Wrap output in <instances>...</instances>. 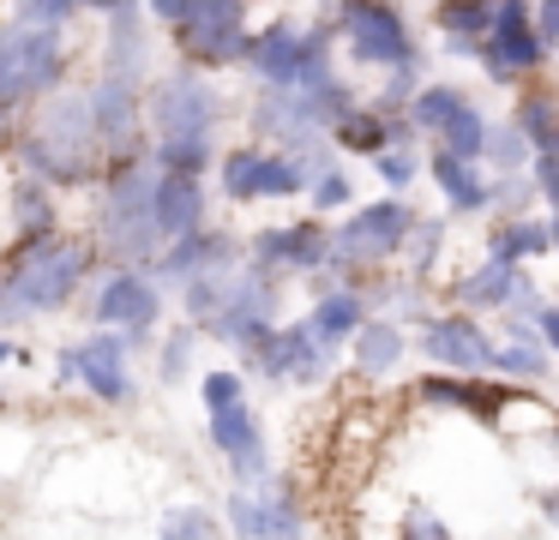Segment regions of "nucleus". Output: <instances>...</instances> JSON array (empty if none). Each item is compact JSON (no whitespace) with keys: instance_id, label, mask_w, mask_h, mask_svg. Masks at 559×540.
I'll list each match as a JSON object with an SVG mask.
<instances>
[{"instance_id":"obj_1","label":"nucleus","mask_w":559,"mask_h":540,"mask_svg":"<svg viewBox=\"0 0 559 540\" xmlns=\"http://www.w3.org/2000/svg\"><path fill=\"white\" fill-rule=\"evenodd\" d=\"M223 91L193 67H169L145 84V163L157 175L205 180L217 163Z\"/></svg>"},{"instance_id":"obj_2","label":"nucleus","mask_w":559,"mask_h":540,"mask_svg":"<svg viewBox=\"0 0 559 540\" xmlns=\"http://www.w3.org/2000/svg\"><path fill=\"white\" fill-rule=\"evenodd\" d=\"M13 151H19V175L43 180L55 199H61V192H79V187H97L103 151H97V132H91L85 91H79V84H61L55 96H43V103L31 108V120H19Z\"/></svg>"},{"instance_id":"obj_3","label":"nucleus","mask_w":559,"mask_h":540,"mask_svg":"<svg viewBox=\"0 0 559 540\" xmlns=\"http://www.w3.org/2000/svg\"><path fill=\"white\" fill-rule=\"evenodd\" d=\"M91 271H97V247L85 235L55 228L37 240H13V252L0 259V324L67 312L91 283Z\"/></svg>"},{"instance_id":"obj_4","label":"nucleus","mask_w":559,"mask_h":540,"mask_svg":"<svg viewBox=\"0 0 559 540\" xmlns=\"http://www.w3.org/2000/svg\"><path fill=\"white\" fill-rule=\"evenodd\" d=\"M181 324L247 355L271 324H283V295L253 264H223V271H205L181 288Z\"/></svg>"},{"instance_id":"obj_5","label":"nucleus","mask_w":559,"mask_h":540,"mask_svg":"<svg viewBox=\"0 0 559 540\" xmlns=\"http://www.w3.org/2000/svg\"><path fill=\"white\" fill-rule=\"evenodd\" d=\"M151 187H157V168L145 156H121V163H103L97 175V223H91V247L97 259L109 252V264H133L145 271L157 259V223H151Z\"/></svg>"},{"instance_id":"obj_6","label":"nucleus","mask_w":559,"mask_h":540,"mask_svg":"<svg viewBox=\"0 0 559 540\" xmlns=\"http://www.w3.org/2000/svg\"><path fill=\"white\" fill-rule=\"evenodd\" d=\"M331 19L319 24H295V19H271L259 31H247V48H241V67L259 91H301V84H319L331 67Z\"/></svg>"},{"instance_id":"obj_7","label":"nucleus","mask_w":559,"mask_h":540,"mask_svg":"<svg viewBox=\"0 0 559 540\" xmlns=\"http://www.w3.org/2000/svg\"><path fill=\"white\" fill-rule=\"evenodd\" d=\"M73 72V43L67 31H37V24H0V115H25L43 96H55Z\"/></svg>"},{"instance_id":"obj_8","label":"nucleus","mask_w":559,"mask_h":540,"mask_svg":"<svg viewBox=\"0 0 559 540\" xmlns=\"http://www.w3.org/2000/svg\"><path fill=\"white\" fill-rule=\"evenodd\" d=\"M415 223V204L403 199H373V204H349L343 223H331V259L325 271H337L343 283H355L361 271H379L403 252Z\"/></svg>"},{"instance_id":"obj_9","label":"nucleus","mask_w":559,"mask_h":540,"mask_svg":"<svg viewBox=\"0 0 559 540\" xmlns=\"http://www.w3.org/2000/svg\"><path fill=\"white\" fill-rule=\"evenodd\" d=\"M331 36L349 48L355 67H373V72H397V67H415V60H421L415 31H409L397 0H337Z\"/></svg>"},{"instance_id":"obj_10","label":"nucleus","mask_w":559,"mask_h":540,"mask_svg":"<svg viewBox=\"0 0 559 540\" xmlns=\"http://www.w3.org/2000/svg\"><path fill=\"white\" fill-rule=\"evenodd\" d=\"M163 312H169V300H163V288L151 283V271H133V264H109L97 283V295H91V331H115L127 348L145 343V336H157Z\"/></svg>"},{"instance_id":"obj_11","label":"nucleus","mask_w":559,"mask_h":540,"mask_svg":"<svg viewBox=\"0 0 559 540\" xmlns=\"http://www.w3.org/2000/svg\"><path fill=\"white\" fill-rule=\"evenodd\" d=\"M55 379L91 391L103 408H127L139 396V384H133V348H127L115 331H91V336H79V343H67L61 355H55Z\"/></svg>"},{"instance_id":"obj_12","label":"nucleus","mask_w":559,"mask_h":540,"mask_svg":"<svg viewBox=\"0 0 559 540\" xmlns=\"http://www.w3.org/2000/svg\"><path fill=\"white\" fill-rule=\"evenodd\" d=\"M487 84H506V91H523V84H542L547 72V48L535 43L530 31V0H493V31L475 48Z\"/></svg>"},{"instance_id":"obj_13","label":"nucleus","mask_w":559,"mask_h":540,"mask_svg":"<svg viewBox=\"0 0 559 540\" xmlns=\"http://www.w3.org/2000/svg\"><path fill=\"white\" fill-rule=\"evenodd\" d=\"M85 108H91V132H97L103 163L145 156V84L139 79L97 72V79L85 84Z\"/></svg>"},{"instance_id":"obj_14","label":"nucleus","mask_w":559,"mask_h":540,"mask_svg":"<svg viewBox=\"0 0 559 540\" xmlns=\"http://www.w3.org/2000/svg\"><path fill=\"white\" fill-rule=\"evenodd\" d=\"M331 259V223L325 216H295V223H271L247 235V264H253L265 283L283 276H319Z\"/></svg>"},{"instance_id":"obj_15","label":"nucleus","mask_w":559,"mask_h":540,"mask_svg":"<svg viewBox=\"0 0 559 540\" xmlns=\"http://www.w3.org/2000/svg\"><path fill=\"white\" fill-rule=\"evenodd\" d=\"M223 199L229 204H259V199H301L307 192V168L283 151H265V144H235L211 163Z\"/></svg>"},{"instance_id":"obj_16","label":"nucleus","mask_w":559,"mask_h":540,"mask_svg":"<svg viewBox=\"0 0 559 540\" xmlns=\"http://www.w3.org/2000/svg\"><path fill=\"white\" fill-rule=\"evenodd\" d=\"M247 0H199V12L181 24L175 36V55L181 67L193 72H223V67H241V48H247Z\"/></svg>"},{"instance_id":"obj_17","label":"nucleus","mask_w":559,"mask_h":540,"mask_svg":"<svg viewBox=\"0 0 559 540\" xmlns=\"http://www.w3.org/2000/svg\"><path fill=\"white\" fill-rule=\"evenodd\" d=\"M247 132H253V144L283 151V156L325 151V127H319V115L307 108L301 91H259L253 96V115H247Z\"/></svg>"},{"instance_id":"obj_18","label":"nucleus","mask_w":559,"mask_h":540,"mask_svg":"<svg viewBox=\"0 0 559 540\" xmlns=\"http://www.w3.org/2000/svg\"><path fill=\"white\" fill-rule=\"evenodd\" d=\"M421 355L433 372H457V379H481L493 360V336L469 312H427L421 319Z\"/></svg>"},{"instance_id":"obj_19","label":"nucleus","mask_w":559,"mask_h":540,"mask_svg":"<svg viewBox=\"0 0 559 540\" xmlns=\"http://www.w3.org/2000/svg\"><path fill=\"white\" fill-rule=\"evenodd\" d=\"M235 252H241V240H235L223 223H205V228H193V235H181V240H169V247H157V259H151L145 271H151V283H157V288H187L193 276H205V271L241 264Z\"/></svg>"},{"instance_id":"obj_20","label":"nucleus","mask_w":559,"mask_h":540,"mask_svg":"<svg viewBox=\"0 0 559 540\" xmlns=\"http://www.w3.org/2000/svg\"><path fill=\"white\" fill-rule=\"evenodd\" d=\"M415 403L421 408H445V415H469L481 427H499L506 420V403H511V384L499 379H457V372H421L415 379Z\"/></svg>"},{"instance_id":"obj_21","label":"nucleus","mask_w":559,"mask_h":540,"mask_svg":"<svg viewBox=\"0 0 559 540\" xmlns=\"http://www.w3.org/2000/svg\"><path fill=\"white\" fill-rule=\"evenodd\" d=\"M205 427H211V444H217V456L229 463V475L241 480V487H259V480H271V444H265V427H259V415H253L247 403L217 408Z\"/></svg>"},{"instance_id":"obj_22","label":"nucleus","mask_w":559,"mask_h":540,"mask_svg":"<svg viewBox=\"0 0 559 540\" xmlns=\"http://www.w3.org/2000/svg\"><path fill=\"white\" fill-rule=\"evenodd\" d=\"M205 216H211L205 180L157 175V187H151V223H157L163 247H169V240H181V235H193V228H205Z\"/></svg>"},{"instance_id":"obj_23","label":"nucleus","mask_w":559,"mask_h":540,"mask_svg":"<svg viewBox=\"0 0 559 540\" xmlns=\"http://www.w3.org/2000/svg\"><path fill=\"white\" fill-rule=\"evenodd\" d=\"M103 72H121V79L145 84L151 72V24L139 0H121L109 12V31H103Z\"/></svg>"},{"instance_id":"obj_24","label":"nucleus","mask_w":559,"mask_h":540,"mask_svg":"<svg viewBox=\"0 0 559 540\" xmlns=\"http://www.w3.org/2000/svg\"><path fill=\"white\" fill-rule=\"evenodd\" d=\"M421 175L439 187V199H445L451 216H487V187H493V175H487L481 163H463V156L427 151L421 156Z\"/></svg>"},{"instance_id":"obj_25","label":"nucleus","mask_w":559,"mask_h":540,"mask_svg":"<svg viewBox=\"0 0 559 540\" xmlns=\"http://www.w3.org/2000/svg\"><path fill=\"white\" fill-rule=\"evenodd\" d=\"M325 144L343 151V156H379V151H391V144H415V132H409L403 115H379V108L355 103L349 115L325 132Z\"/></svg>"},{"instance_id":"obj_26","label":"nucleus","mask_w":559,"mask_h":540,"mask_svg":"<svg viewBox=\"0 0 559 540\" xmlns=\"http://www.w3.org/2000/svg\"><path fill=\"white\" fill-rule=\"evenodd\" d=\"M523 288H530V271L499 264V259H481L475 271L451 276V300H457V312H506Z\"/></svg>"},{"instance_id":"obj_27","label":"nucleus","mask_w":559,"mask_h":540,"mask_svg":"<svg viewBox=\"0 0 559 540\" xmlns=\"http://www.w3.org/2000/svg\"><path fill=\"white\" fill-rule=\"evenodd\" d=\"M343 348H349V360H355L361 379H385V372H397L403 360H409V324L385 319V312H367L361 331H355Z\"/></svg>"},{"instance_id":"obj_28","label":"nucleus","mask_w":559,"mask_h":540,"mask_svg":"<svg viewBox=\"0 0 559 540\" xmlns=\"http://www.w3.org/2000/svg\"><path fill=\"white\" fill-rule=\"evenodd\" d=\"M547 252H554V216H547V211L499 216V223L487 228V259H499V264H518V271H530V264L547 259Z\"/></svg>"},{"instance_id":"obj_29","label":"nucleus","mask_w":559,"mask_h":540,"mask_svg":"<svg viewBox=\"0 0 559 540\" xmlns=\"http://www.w3.org/2000/svg\"><path fill=\"white\" fill-rule=\"evenodd\" d=\"M475 96L463 91V84H445V79H427L421 91L409 96V108H403V120H409V132L415 139H439V132L451 127V120L469 108Z\"/></svg>"},{"instance_id":"obj_30","label":"nucleus","mask_w":559,"mask_h":540,"mask_svg":"<svg viewBox=\"0 0 559 540\" xmlns=\"http://www.w3.org/2000/svg\"><path fill=\"white\" fill-rule=\"evenodd\" d=\"M7 216H13V240H37L61 228V199H55L43 180L13 175V192H7Z\"/></svg>"},{"instance_id":"obj_31","label":"nucleus","mask_w":559,"mask_h":540,"mask_svg":"<svg viewBox=\"0 0 559 540\" xmlns=\"http://www.w3.org/2000/svg\"><path fill=\"white\" fill-rule=\"evenodd\" d=\"M433 24L451 55H475L487 43V31H493V0H439Z\"/></svg>"},{"instance_id":"obj_32","label":"nucleus","mask_w":559,"mask_h":540,"mask_svg":"<svg viewBox=\"0 0 559 540\" xmlns=\"http://www.w3.org/2000/svg\"><path fill=\"white\" fill-rule=\"evenodd\" d=\"M253 499H259V540H301L307 511L289 480H259Z\"/></svg>"},{"instance_id":"obj_33","label":"nucleus","mask_w":559,"mask_h":540,"mask_svg":"<svg viewBox=\"0 0 559 540\" xmlns=\"http://www.w3.org/2000/svg\"><path fill=\"white\" fill-rule=\"evenodd\" d=\"M511 127L530 144V156H554V127H559L554 91H547V84H523L518 103H511Z\"/></svg>"},{"instance_id":"obj_34","label":"nucleus","mask_w":559,"mask_h":540,"mask_svg":"<svg viewBox=\"0 0 559 540\" xmlns=\"http://www.w3.org/2000/svg\"><path fill=\"white\" fill-rule=\"evenodd\" d=\"M331 360H337V348H325L301 319L283 324V384H319L331 372Z\"/></svg>"},{"instance_id":"obj_35","label":"nucleus","mask_w":559,"mask_h":540,"mask_svg":"<svg viewBox=\"0 0 559 540\" xmlns=\"http://www.w3.org/2000/svg\"><path fill=\"white\" fill-rule=\"evenodd\" d=\"M307 168V199H313V216H331V211H349L355 204V180L343 175V163L331 151H313V156H295Z\"/></svg>"},{"instance_id":"obj_36","label":"nucleus","mask_w":559,"mask_h":540,"mask_svg":"<svg viewBox=\"0 0 559 540\" xmlns=\"http://www.w3.org/2000/svg\"><path fill=\"white\" fill-rule=\"evenodd\" d=\"M445 240H451V216H421L415 211L409 240H403V276L427 283V276L439 271V259H445Z\"/></svg>"},{"instance_id":"obj_37","label":"nucleus","mask_w":559,"mask_h":540,"mask_svg":"<svg viewBox=\"0 0 559 540\" xmlns=\"http://www.w3.org/2000/svg\"><path fill=\"white\" fill-rule=\"evenodd\" d=\"M547 372H554V355H542V348L530 343H493V360H487V379L499 384H547Z\"/></svg>"},{"instance_id":"obj_38","label":"nucleus","mask_w":559,"mask_h":540,"mask_svg":"<svg viewBox=\"0 0 559 540\" xmlns=\"http://www.w3.org/2000/svg\"><path fill=\"white\" fill-rule=\"evenodd\" d=\"M481 168H487V175H523V168H530V144L518 139V127H511V120H493V127H487Z\"/></svg>"},{"instance_id":"obj_39","label":"nucleus","mask_w":559,"mask_h":540,"mask_svg":"<svg viewBox=\"0 0 559 540\" xmlns=\"http://www.w3.org/2000/svg\"><path fill=\"white\" fill-rule=\"evenodd\" d=\"M487 127H493V120L481 115V108H463L457 120H451L445 132H439L433 139V151H445V156H463V163H481V144H487Z\"/></svg>"},{"instance_id":"obj_40","label":"nucleus","mask_w":559,"mask_h":540,"mask_svg":"<svg viewBox=\"0 0 559 540\" xmlns=\"http://www.w3.org/2000/svg\"><path fill=\"white\" fill-rule=\"evenodd\" d=\"M157 535L163 540H223V523H217V511H205V504H175V511H163Z\"/></svg>"},{"instance_id":"obj_41","label":"nucleus","mask_w":559,"mask_h":540,"mask_svg":"<svg viewBox=\"0 0 559 540\" xmlns=\"http://www.w3.org/2000/svg\"><path fill=\"white\" fill-rule=\"evenodd\" d=\"M373 163V175L385 180V199H397V192H409L415 180H421V156H415V144H391V151L367 156Z\"/></svg>"},{"instance_id":"obj_42","label":"nucleus","mask_w":559,"mask_h":540,"mask_svg":"<svg viewBox=\"0 0 559 540\" xmlns=\"http://www.w3.org/2000/svg\"><path fill=\"white\" fill-rule=\"evenodd\" d=\"M193 348H199V331H193V324H175V331L163 336V348H157V379L163 384H181L187 372H193Z\"/></svg>"},{"instance_id":"obj_43","label":"nucleus","mask_w":559,"mask_h":540,"mask_svg":"<svg viewBox=\"0 0 559 540\" xmlns=\"http://www.w3.org/2000/svg\"><path fill=\"white\" fill-rule=\"evenodd\" d=\"M199 396H205V415L247 403V372H241V367H211L205 379H199Z\"/></svg>"},{"instance_id":"obj_44","label":"nucleus","mask_w":559,"mask_h":540,"mask_svg":"<svg viewBox=\"0 0 559 540\" xmlns=\"http://www.w3.org/2000/svg\"><path fill=\"white\" fill-rule=\"evenodd\" d=\"M415 91H421V60H415V67H397V72H385V84H379V96H373L367 108H379V115H403Z\"/></svg>"},{"instance_id":"obj_45","label":"nucleus","mask_w":559,"mask_h":540,"mask_svg":"<svg viewBox=\"0 0 559 540\" xmlns=\"http://www.w3.org/2000/svg\"><path fill=\"white\" fill-rule=\"evenodd\" d=\"M223 528L241 535V540H259V499H253V487H235L229 492V504H223Z\"/></svg>"},{"instance_id":"obj_46","label":"nucleus","mask_w":559,"mask_h":540,"mask_svg":"<svg viewBox=\"0 0 559 540\" xmlns=\"http://www.w3.org/2000/svg\"><path fill=\"white\" fill-rule=\"evenodd\" d=\"M19 7V24H37V31H67L73 24V0H13Z\"/></svg>"},{"instance_id":"obj_47","label":"nucleus","mask_w":559,"mask_h":540,"mask_svg":"<svg viewBox=\"0 0 559 540\" xmlns=\"http://www.w3.org/2000/svg\"><path fill=\"white\" fill-rule=\"evenodd\" d=\"M139 7H145L151 31H181V24L199 12V0H139Z\"/></svg>"},{"instance_id":"obj_48","label":"nucleus","mask_w":559,"mask_h":540,"mask_svg":"<svg viewBox=\"0 0 559 540\" xmlns=\"http://www.w3.org/2000/svg\"><path fill=\"white\" fill-rule=\"evenodd\" d=\"M397 540H451V528L439 523V516L427 511V504H409V511H403V528H397Z\"/></svg>"},{"instance_id":"obj_49","label":"nucleus","mask_w":559,"mask_h":540,"mask_svg":"<svg viewBox=\"0 0 559 540\" xmlns=\"http://www.w3.org/2000/svg\"><path fill=\"white\" fill-rule=\"evenodd\" d=\"M530 31H535V43L554 55V43H559V0H530Z\"/></svg>"},{"instance_id":"obj_50","label":"nucleus","mask_w":559,"mask_h":540,"mask_svg":"<svg viewBox=\"0 0 559 540\" xmlns=\"http://www.w3.org/2000/svg\"><path fill=\"white\" fill-rule=\"evenodd\" d=\"M0 367H31V348H19L13 336H0Z\"/></svg>"},{"instance_id":"obj_51","label":"nucleus","mask_w":559,"mask_h":540,"mask_svg":"<svg viewBox=\"0 0 559 540\" xmlns=\"http://www.w3.org/2000/svg\"><path fill=\"white\" fill-rule=\"evenodd\" d=\"M73 7H79V12H103V19H109V12L121 7V0H73Z\"/></svg>"},{"instance_id":"obj_52","label":"nucleus","mask_w":559,"mask_h":540,"mask_svg":"<svg viewBox=\"0 0 559 540\" xmlns=\"http://www.w3.org/2000/svg\"><path fill=\"white\" fill-rule=\"evenodd\" d=\"M13 132H19V120H13V115H0V151H13Z\"/></svg>"},{"instance_id":"obj_53","label":"nucleus","mask_w":559,"mask_h":540,"mask_svg":"<svg viewBox=\"0 0 559 540\" xmlns=\"http://www.w3.org/2000/svg\"><path fill=\"white\" fill-rule=\"evenodd\" d=\"M325 7H337V0H325Z\"/></svg>"},{"instance_id":"obj_54","label":"nucleus","mask_w":559,"mask_h":540,"mask_svg":"<svg viewBox=\"0 0 559 540\" xmlns=\"http://www.w3.org/2000/svg\"><path fill=\"white\" fill-rule=\"evenodd\" d=\"M433 7H439V0H433Z\"/></svg>"}]
</instances>
